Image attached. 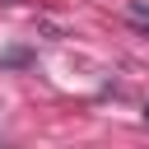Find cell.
Instances as JSON below:
<instances>
[{
	"instance_id": "1",
	"label": "cell",
	"mask_w": 149,
	"mask_h": 149,
	"mask_svg": "<svg viewBox=\"0 0 149 149\" xmlns=\"http://www.w3.org/2000/svg\"><path fill=\"white\" fill-rule=\"evenodd\" d=\"M126 19H130V23H140V28H149V9H144L140 0H130V5H126Z\"/></svg>"
},
{
	"instance_id": "2",
	"label": "cell",
	"mask_w": 149,
	"mask_h": 149,
	"mask_svg": "<svg viewBox=\"0 0 149 149\" xmlns=\"http://www.w3.org/2000/svg\"><path fill=\"white\" fill-rule=\"evenodd\" d=\"M28 61H33V56H28L23 47H14V51H5V56H0V65H28Z\"/></svg>"
}]
</instances>
